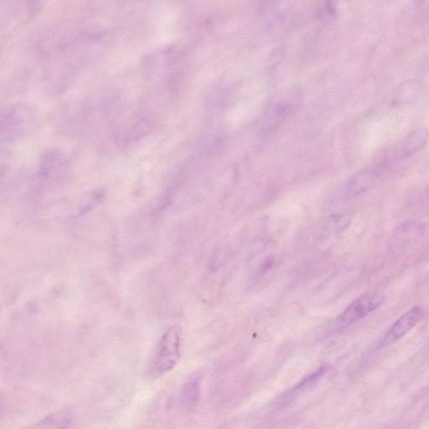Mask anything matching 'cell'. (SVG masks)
<instances>
[{
    "label": "cell",
    "instance_id": "6da1fadb",
    "mask_svg": "<svg viewBox=\"0 0 429 429\" xmlns=\"http://www.w3.org/2000/svg\"><path fill=\"white\" fill-rule=\"evenodd\" d=\"M181 346H182L181 328L177 326L168 328L157 344L150 359L149 376L156 378L171 372L180 361Z\"/></svg>",
    "mask_w": 429,
    "mask_h": 429
},
{
    "label": "cell",
    "instance_id": "7a4b0ae2",
    "mask_svg": "<svg viewBox=\"0 0 429 429\" xmlns=\"http://www.w3.org/2000/svg\"><path fill=\"white\" fill-rule=\"evenodd\" d=\"M384 293L380 292L368 293L359 297L335 319L333 330L339 331L357 323L376 311L384 304Z\"/></svg>",
    "mask_w": 429,
    "mask_h": 429
},
{
    "label": "cell",
    "instance_id": "3957f363",
    "mask_svg": "<svg viewBox=\"0 0 429 429\" xmlns=\"http://www.w3.org/2000/svg\"><path fill=\"white\" fill-rule=\"evenodd\" d=\"M423 317V309L421 307H415L405 313L399 319L394 323L388 331L386 332L380 345L386 346L391 345L394 342L399 341L404 337L412 328L416 326Z\"/></svg>",
    "mask_w": 429,
    "mask_h": 429
},
{
    "label": "cell",
    "instance_id": "277c9868",
    "mask_svg": "<svg viewBox=\"0 0 429 429\" xmlns=\"http://www.w3.org/2000/svg\"><path fill=\"white\" fill-rule=\"evenodd\" d=\"M428 139L429 134L427 130L419 129L412 131L394 149L393 160L399 161L415 156L426 146Z\"/></svg>",
    "mask_w": 429,
    "mask_h": 429
},
{
    "label": "cell",
    "instance_id": "5b68a950",
    "mask_svg": "<svg viewBox=\"0 0 429 429\" xmlns=\"http://www.w3.org/2000/svg\"><path fill=\"white\" fill-rule=\"evenodd\" d=\"M379 171H380V168L375 167L366 169L355 174L346 185L345 189L346 197L353 198V197L360 196L368 191L376 182Z\"/></svg>",
    "mask_w": 429,
    "mask_h": 429
},
{
    "label": "cell",
    "instance_id": "8992f818",
    "mask_svg": "<svg viewBox=\"0 0 429 429\" xmlns=\"http://www.w3.org/2000/svg\"><path fill=\"white\" fill-rule=\"evenodd\" d=\"M420 92V85L415 81L401 84L393 96V103L398 106L408 105L416 101Z\"/></svg>",
    "mask_w": 429,
    "mask_h": 429
},
{
    "label": "cell",
    "instance_id": "52a82bcc",
    "mask_svg": "<svg viewBox=\"0 0 429 429\" xmlns=\"http://www.w3.org/2000/svg\"><path fill=\"white\" fill-rule=\"evenodd\" d=\"M350 220V216L348 215L332 216V218L328 220L326 226V230L328 233H339V231L345 230L349 226Z\"/></svg>",
    "mask_w": 429,
    "mask_h": 429
},
{
    "label": "cell",
    "instance_id": "ba28073f",
    "mask_svg": "<svg viewBox=\"0 0 429 429\" xmlns=\"http://www.w3.org/2000/svg\"><path fill=\"white\" fill-rule=\"evenodd\" d=\"M71 422L72 417L68 412H59L46 417L44 421H42L41 425L48 427H67Z\"/></svg>",
    "mask_w": 429,
    "mask_h": 429
},
{
    "label": "cell",
    "instance_id": "9c48e42d",
    "mask_svg": "<svg viewBox=\"0 0 429 429\" xmlns=\"http://www.w3.org/2000/svg\"><path fill=\"white\" fill-rule=\"evenodd\" d=\"M199 386L196 381H192L185 386L183 393L184 401L185 404H195L197 398H198Z\"/></svg>",
    "mask_w": 429,
    "mask_h": 429
},
{
    "label": "cell",
    "instance_id": "30bf717a",
    "mask_svg": "<svg viewBox=\"0 0 429 429\" xmlns=\"http://www.w3.org/2000/svg\"><path fill=\"white\" fill-rule=\"evenodd\" d=\"M428 198H429V191H428Z\"/></svg>",
    "mask_w": 429,
    "mask_h": 429
}]
</instances>
